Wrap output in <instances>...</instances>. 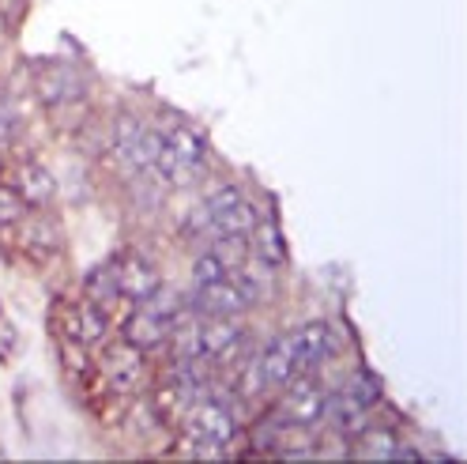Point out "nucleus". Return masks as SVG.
<instances>
[{
  "instance_id": "22",
  "label": "nucleus",
  "mask_w": 467,
  "mask_h": 464,
  "mask_svg": "<svg viewBox=\"0 0 467 464\" xmlns=\"http://www.w3.org/2000/svg\"><path fill=\"white\" fill-rule=\"evenodd\" d=\"M189 276H192V287H200V283H212V279H223V276H230L226 272V265L223 260L208 249V246H200L196 249V257H192V269H189Z\"/></svg>"
},
{
  "instance_id": "21",
  "label": "nucleus",
  "mask_w": 467,
  "mask_h": 464,
  "mask_svg": "<svg viewBox=\"0 0 467 464\" xmlns=\"http://www.w3.org/2000/svg\"><path fill=\"white\" fill-rule=\"evenodd\" d=\"M265 393H272V389H268V378H265V366H260V352H256L238 370V400H260Z\"/></svg>"
},
{
  "instance_id": "4",
  "label": "nucleus",
  "mask_w": 467,
  "mask_h": 464,
  "mask_svg": "<svg viewBox=\"0 0 467 464\" xmlns=\"http://www.w3.org/2000/svg\"><path fill=\"white\" fill-rule=\"evenodd\" d=\"M283 400H279V416L286 423H298V427H309V430H320V419H325V408H328V389L320 385L313 374H298L295 382L283 385Z\"/></svg>"
},
{
  "instance_id": "16",
  "label": "nucleus",
  "mask_w": 467,
  "mask_h": 464,
  "mask_svg": "<svg viewBox=\"0 0 467 464\" xmlns=\"http://www.w3.org/2000/svg\"><path fill=\"white\" fill-rule=\"evenodd\" d=\"M249 253L256 260H265V265L279 269L283 260H286V242H283V230L275 219H260L253 227V235H249Z\"/></svg>"
},
{
  "instance_id": "12",
  "label": "nucleus",
  "mask_w": 467,
  "mask_h": 464,
  "mask_svg": "<svg viewBox=\"0 0 467 464\" xmlns=\"http://www.w3.org/2000/svg\"><path fill=\"white\" fill-rule=\"evenodd\" d=\"M295 336H298V352H302V370L306 374H317L336 355V332L325 322H309Z\"/></svg>"
},
{
  "instance_id": "25",
  "label": "nucleus",
  "mask_w": 467,
  "mask_h": 464,
  "mask_svg": "<svg viewBox=\"0 0 467 464\" xmlns=\"http://www.w3.org/2000/svg\"><path fill=\"white\" fill-rule=\"evenodd\" d=\"M16 132H19V113L0 99V148H8V143L16 140Z\"/></svg>"
},
{
  "instance_id": "1",
  "label": "nucleus",
  "mask_w": 467,
  "mask_h": 464,
  "mask_svg": "<svg viewBox=\"0 0 467 464\" xmlns=\"http://www.w3.org/2000/svg\"><path fill=\"white\" fill-rule=\"evenodd\" d=\"M203 166H208V140L196 125H170L162 129V143H159V163L155 170L162 174V182L170 189H189L203 178Z\"/></svg>"
},
{
  "instance_id": "15",
  "label": "nucleus",
  "mask_w": 467,
  "mask_h": 464,
  "mask_svg": "<svg viewBox=\"0 0 467 464\" xmlns=\"http://www.w3.org/2000/svg\"><path fill=\"white\" fill-rule=\"evenodd\" d=\"M143 125H148V121L136 118L132 110H125V113H117V118H113V125H109V163H113L117 174H121V166H125V159L132 152V143L140 140Z\"/></svg>"
},
{
  "instance_id": "3",
  "label": "nucleus",
  "mask_w": 467,
  "mask_h": 464,
  "mask_svg": "<svg viewBox=\"0 0 467 464\" xmlns=\"http://www.w3.org/2000/svg\"><path fill=\"white\" fill-rule=\"evenodd\" d=\"M102 382L117 396H132L143 382H148V355L132 347L129 340H106V355H102Z\"/></svg>"
},
{
  "instance_id": "18",
  "label": "nucleus",
  "mask_w": 467,
  "mask_h": 464,
  "mask_svg": "<svg viewBox=\"0 0 467 464\" xmlns=\"http://www.w3.org/2000/svg\"><path fill=\"white\" fill-rule=\"evenodd\" d=\"M265 219L260 216V208H256V200H249V196H242L234 208H226L223 216H219V235H242V238H249L253 235V227Z\"/></svg>"
},
{
  "instance_id": "6",
  "label": "nucleus",
  "mask_w": 467,
  "mask_h": 464,
  "mask_svg": "<svg viewBox=\"0 0 467 464\" xmlns=\"http://www.w3.org/2000/svg\"><path fill=\"white\" fill-rule=\"evenodd\" d=\"M260 366H265V378H268V389H283L286 382H295L302 370V352H298V336L295 332H283V336H272L260 352Z\"/></svg>"
},
{
  "instance_id": "9",
  "label": "nucleus",
  "mask_w": 467,
  "mask_h": 464,
  "mask_svg": "<svg viewBox=\"0 0 467 464\" xmlns=\"http://www.w3.org/2000/svg\"><path fill=\"white\" fill-rule=\"evenodd\" d=\"M230 283L238 287V295L245 299V306H260V302H272L275 291H279V279H275V269L256 260L253 253L242 260L238 269L230 272Z\"/></svg>"
},
{
  "instance_id": "10",
  "label": "nucleus",
  "mask_w": 467,
  "mask_h": 464,
  "mask_svg": "<svg viewBox=\"0 0 467 464\" xmlns=\"http://www.w3.org/2000/svg\"><path fill=\"white\" fill-rule=\"evenodd\" d=\"M65 336H72L79 347H106L109 322H106L102 306H95V302H72V306H65Z\"/></svg>"
},
{
  "instance_id": "8",
  "label": "nucleus",
  "mask_w": 467,
  "mask_h": 464,
  "mask_svg": "<svg viewBox=\"0 0 467 464\" xmlns=\"http://www.w3.org/2000/svg\"><path fill=\"white\" fill-rule=\"evenodd\" d=\"M185 306H189L196 317H242V313L249 310L245 299L238 295V287L230 283V276L192 287V295H189Z\"/></svg>"
},
{
  "instance_id": "14",
  "label": "nucleus",
  "mask_w": 467,
  "mask_h": 464,
  "mask_svg": "<svg viewBox=\"0 0 467 464\" xmlns=\"http://www.w3.org/2000/svg\"><path fill=\"white\" fill-rule=\"evenodd\" d=\"M166 336H170V325L162 322L159 313H151L148 306L136 310L125 322V340L132 347H140L143 355H151V352H159V347H166Z\"/></svg>"
},
{
  "instance_id": "23",
  "label": "nucleus",
  "mask_w": 467,
  "mask_h": 464,
  "mask_svg": "<svg viewBox=\"0 0 467 464\" xmlns=\"http://www.w3.org/2000/svg\"><path fill=\"white\" fill-rule=\"evenodd\" d=\"M242 196H245V193H242L238 185H234V182H219V185H212L208 193H203L200 200H203V208H208V212L219 219L226 208H234V205H238Z\"/></svg>"
},
{
  "instance_id": "17",
  "label": "nucleus",
  "mask_w": 467,
  "mask_h": 464,
  "mask_svg": "<svg viewBox=\"0 0 467 464\" xmlns=\"http://www.w3.org/2000/svg\"><path fill=\"white\" fill-rule=\"evenodd\" d=\"M12 230H16V238H19V246H23V249L53 253L57 246H61V235H57V227H53V223H46L42 216H31V219H23V216H19V223H16Z\"/></svg>"
},
{
  "instance_id": "5",
  "label": "nucleus",
  "mask_w": 467,
  "mask_h": 464,
  "mask_svg": "<svg viewBox=\"0 0 467 464\" xmlns=\"http://www.w3.org/2000/svg\"><path fill=\"white\" fill-rule=\"evenodd\" d=\"M35 87H38V99L46 106H68V102L83 99L87 76H83V69H76L68 61H49L35 72Z\"/></svg>"
},
{
  "instance_id": "13",
  "label": "nucleus",
  "mask_w": 467,
  "mask_h": 464,
  "mask_svg": "<svg viewBox=\"0 0 467 464\" xmlns=\"http://www.w3.org/2000/svg\"><path fill=\"white\" fill-rule=\"evenodd\" d=\"M396 449H400L396 434L389 427H373V423H366L355 438L347 442V453L355 460H396Z\"/></svg>"
},
{
  "instance_id": "7",
  "label": "nucleus",
  "mask_w": 467,
  "mask_h": 464,
  "mask_svg": "<svg viewBox=\"0 0 467 464\" xmlns=\"http://www.w3.org/2000/svg\"><path fill=\"white\" fill-rule=\"evenodd\" d=\"M57 178L35 159H19L12 163V193L23 200L26 208H49L57 200Z\"/></svg>"
},
{
  "instance_id": "24",
  "label": "nucleus",
  "mask_w": 467,
  "mask_h": 464,
  "mask_svg": "<svg viewBox=\"0 0 467 464\" xmlns=\"http://www.w3.org/2000/svg\"><path fill=\"white\" fill-rule=\"evenodd\" d=\"M23 216V200L12 189H0V227H16Z\"/></svg>"
},
{
  "instance_id": "2",
  "label": "nucleus",
  "mask_w": 467,
  "mask_h": 464,
  "mask_svg": "<svg viewBox=\"0 0 467 464\" xmlns=\"http://www.w3.org/2000/svg\"><path fill=\"white\" fill-rule=\"evenodd\" d=\"M182 427L185 434L182 438H192V442H215V446H234L238 438V416H234V400H223L215 393H203L196 396L185 416H182Z\"/></svg>"
},
{
  "instance_id": "19",
  "label": "nucleus",
  "mask_w": 467,
  "mask_h": 464,
  "mask_svg": "<svg viewBox=\"0 0 467 464\" xmlns=\"http://www.w3.org/2000/svg\"><path fill=\"white\" fill-rule=\"evenodd\" d=\"M83 291H87V299H91L95 306H109L117 299V260H109V265H99L91 276H87Z\"/></svg>"
},
{
  "instance_id": "20",
  "label": "nucleus",
  "mask_w": 467,
  "mask_h": 464,
  "mask_svg": "<svg viewBox=\"0 0 467 464\" xmlns=\"http://www.w3.org/2000/svg\"><path fill=\"white\" fill-rule=\"evenodd\" d=\"M343 393L350 396V400H358L362 408H377L381 404V382H377V374H369V370H355L350 378L343 382Z\"/></svg>"
},
{
  "instance_id": "11",
  "label": "nucleus",
  "mask_w": 467,
  "mask_h": 464,
  "mask_svg": "<svg viewBox=\"0 0 467 464\" xmlns=\"http://www.w3.org/2000/svg\"><path fill=\"white\" fill-rule=\"evenodd\" d=\"M159 287H162V276H159V269L151 265L148 257L117 260V295H125L132 302H148Z\"/></svg>"
}]
</instances>
